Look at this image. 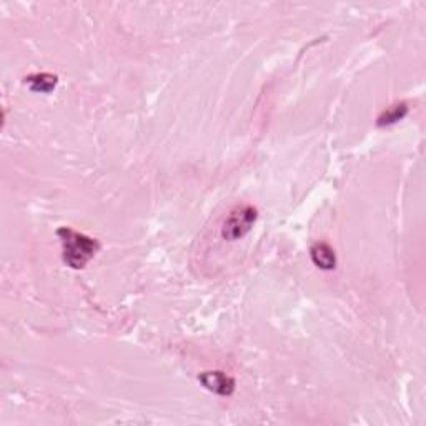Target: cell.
I'll use <instances>...</instances> for the list:
<instances>
[{
  "label": "cell",
  "instance_id": "cell-3",
  "mask_svg": "<svg viewBox=\"0 0 426 426\" xmlns=\"http://www.w3.org/2000/svg\"><path fill=\"white\" fill-rule=\"evenodd\" d=\"M198 380L208 391L220 396H230L235 391V380L224 372H205L198 376Z\"/></svg>",
  "mask_w": 426,
  "mask_h": 426
},
{
  "label": "cell",
  "instance_id": "cell-5",
  "mask_svg": "<svg viewBox=\"0 0 426 426\" xmlns=\"http://www.w3.org/2000/svg\"><path fill=\"white\" fill-rule=\"evenodd\" d=\"M57 82H59V79H57L55 75L45 72L25 77V85H28V88H30L32 92L37 93H50L52 90L57 87Z\"/></svg>",
  "mask_w": 426,
  "mask_h": 426
},
{
  "label": "cell",
  "instance_id": "cell-6",
  "mask_svg": "<svg viewBox=\"0 0 426 426\" xmlns=\"http://www.w3.org/2000/svg\"><path fill=\"white\" fill-rule=\"evenodd\" d=\"M406 113H408V107H406V103H398V105L391 107L390 110L383 112L380 117H378V125H393L396 124V122L403 120Z\"/></svg>",
  "mask_w": 426,
  "mask_h": 426
},
{
  "label": "cell",
  "instance_id": "cell-4",
  "mask_svg": "<svg viewBox=\"0 0 426 426\" xmlns=\"http://www.w3.org/2000/svg\"><path fill=\"white\" fill-rule=\"evenodd\" d=\"M310 257L313 260V263L321 270H335L337 267V257H335V250L330 247L325 241H318V243L311 245Z\"/></svg>",
  "mask_w": 426,
  "mask_h": 426
},
{
  "label": "cell",
  "instance_id": "cell-1",
  "mask_svg": "<svg viewBox=\"0 0 426 426\" xmlns=\"http://www.w3.org/2000/svg\"><path fill=\"white\" fill-rule=\"evenodd\" d=\"M57 236L62 243L64 262L74 270L87 267V263L100 250V243L96 238H90V236L79 234V231L67 229V226L57 230Z\"/></svg>",
  "mask_w": 426,
  "mask_h": 426
},
{
  "label": "cell",
  "instance_id": "cell-2",
  "mask_svg": "<svg viewBox=\"0 0 426 426\" xmlns=\"http://www.w3.org/2000/svg\"><path fill=\"white\" fill-rule=\"evenodd\" d=\"M257 220V210L250 205H243L231 210L226 217L224 226H221V236L229 241H235L241 238L252 230V226Z\"/></svg>",
  "mask_w": 426,
  "mask_h": 426
}]
</instances>
